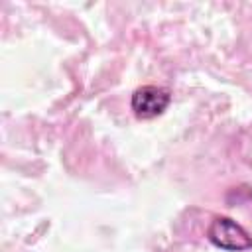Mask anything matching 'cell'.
<instances>
[{
	"label": "cell",
	"mask_w": 252,
	"mask_h": 252,
	"mask_svg": "<svg viewBox=\"0 0 252 252\" xmlns=\"http://www.w3.org/2000/svg\"><path fill=\"white\" fill-rule=\"evenodd\" d=\"M169 102H171V94L167 89L156 87V85H144L134 91L130 106L138 118L150 120L159 116L169 106Z\"/></svg>",
	"instance_id": "7a4b0ae2"
},
{
	"label": "cell",
	"mask_w": 252,
	"mask_h": 252,
	"mask_svg": "<svg viewBox=\"0 0 252 252\" xmlns=\"http://www.w3.org/2000/svg\"><path fill=\"white\" fill-rule=\"evenodd\" d=\"M207 236L217 248H222L228 252H240V250L252 248L250 234L236 220H232L228 217H217L211 222Z\"/></svg>",
	"instance_id": "6da1fadb"
}]
</instances>
